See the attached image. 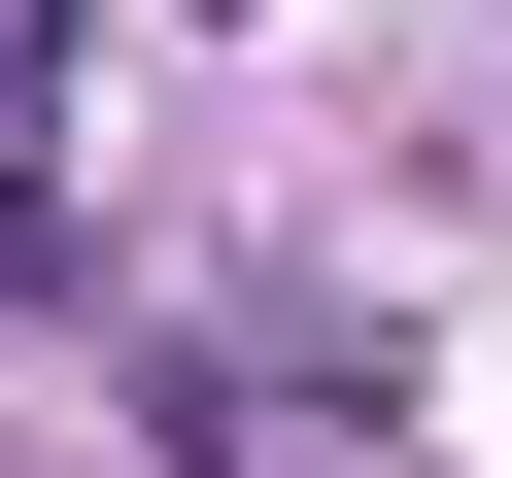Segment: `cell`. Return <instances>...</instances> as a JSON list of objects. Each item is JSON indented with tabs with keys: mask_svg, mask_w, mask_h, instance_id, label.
<instances>
[{
	"mask_svg": "<svg viewBox=\"0 0 512 478\" xmlns=\"http://www.w3.org/2000/svg\"><path fill=\"white\" fill-rule=\"evenodd\" d=\"M69 205V0H0V239Z\"/></svg>",
	"mask_w": 512,
	"mask_h": 478,
	"instance_id": "cell-1",
	"label": "cell"
}]
</instances>
